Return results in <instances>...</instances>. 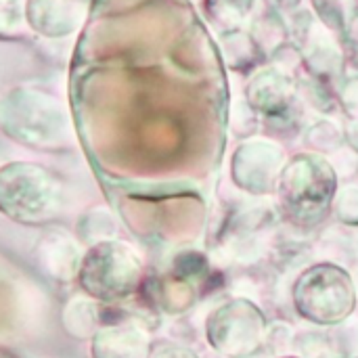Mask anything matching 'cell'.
<instances>
[{"label": "cell", "instance_id": "1", "mask_svg": "<svg viewBox=\"0 0 358 358\" xmlns=\"http://www.w3.org/2000/svg\"><path fill=\"white\" fill-rule=\"evenodd\" d=\"M334 193L336 172L327 159L317 155L294 157L277 182L281 212L300 227L319 224L329 212Z\"/></svg>", "mask_w": 358, "mask_h": 358}, {"label": "cell", "instance_id": "2", "mask_svg": "<svg viewBox=\"0 0 358 358\" xmlns=\"http://www.w3.org/2000/svg\"><path fill=\"white\" fill-rule=\"evenodd\" d=\"M59 203V182L40 166L13 164L0 172V210L13 220H50Z\"/></svg>", "mask_w": 358, "mask_h": 358}, {"label": "cell", "instance_id": "3", "mask_svg": "<svg viewBox=\"0 0 358 358\" xmlns=\"http://www.w3.org/2000/svg\"><path fill=\"white\" fill-rule=\"evenodd\" d=\"M283 149L271 141H248L233 157V180L254 195H268L277 189V174L283 166Z\"/></svg>", "mask_w": 358, "mask_h": 358}, {"label": "cell", "instance_id": "4", "mask_svg": "<svg viewBox=\"0 0 358 358\" xmlns=\"http://www.w3.org/2000/svg\"><path fill=\"white\" fill-rule=\"evenodd\" d=\"M327 344L336 358H358V319H348L336 327Z\"/></svg>", "mask_w": 358, "mask_h": 358}, {"label": "cell", "instance_id": "5", "mask_svg": "<svg viewBox=\"0 0 358 358\" xmlns=\"http://www.w3.org/2000/svg\"><path fill=\"white\" fill-rule=\"evenodd\" d=\"M304 143L319 153H336L342 149V132L331 122H319L306 132Z\"/></svg>", "mask_w": 358, "mask_h": 358}, {"label": "cell", "instance_id": "6", "mask_svg": "<svg viewBox=\"0 0 358 358\" xmlns=\"http://www.w3.org/2000/svg\"><path fill=\"white\" fill-rule=\"evenodd\" d=\"M336 214L344 224L358 227V185H346L336 197Z\"/></svg>", "mask_w": 358, "mask_h": 358}, {"label": "cell", "instance_id": "7", "mask_svg": "<svg viewBox=\"0 0 358 358\" xmlns=\"http://www.w3.org/2000/svg\"><path fill=\"white\" fill-rule=\"evenodd\" d=\"M327 162L331 164L334 172L342 176H352L358 168V155L352 149H338L327 157Z\"/></svg>", "mask_w": 358, "mask_h": 358}, {"label": "cell", "instance_id": "8", "mask_svg": "<svg viewBox=\"0 0 358 358\" xmlns=\"http://www.w3.org/2000/svg\"><path fill=\"white\" fill-rule=\"evenodd\" d=\"M346 138H348V143H350L352 151H357L358 153V120L348 126V130H346Z\"/></svg>", "mask_w": 358, "mask_h": 358}, {"label": "cell", "instance_id": "9", "mask_svg": "<svg viewBox=\"0 0 358 358\" xmlns=\"http://www.w3.org/2000/svg\"><path fill=\"white\" fill-rule=\"evenodd\" d=\"M352 281H355V289H357V296H358V266L355 268V275H352Z\"/></svg>", "mask_w": 358, "mask_h": 358}]
</instances>
